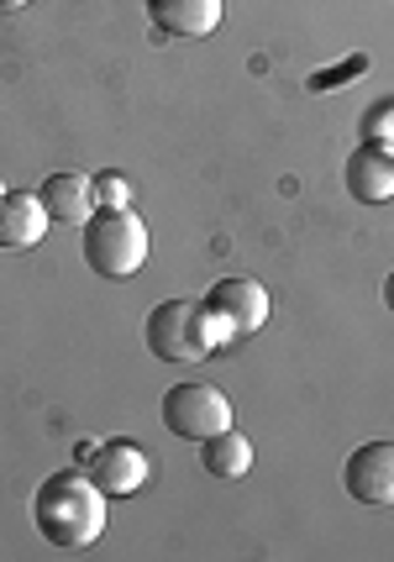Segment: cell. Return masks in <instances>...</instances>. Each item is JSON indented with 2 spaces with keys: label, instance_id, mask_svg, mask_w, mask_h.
Returning a JSON list of instances; mask_svg holds the SVG:
<instances>
[{
  "label": "cell",
  "instance_id": "1",
  "mask_svg": "<svg viewBox=\"0 0 394 562\" xmlns=\"http://www.w3.org/2000/svg\"><path fill=\"white\" fill-rule=\"evenodd\" d=\"M32 520H37V531L48 537V547L85 552V547H95L100 531H105V494L90 484V473L58 468V473H48V479L37 484V494H32Z\"/></svg>",
  "mask_w": 394,
  "mask_h": 562
},
{
  "label": "cell",
  "instance_id": "2",
  "mask_svg": "<svg viewBox=\"0 0 394 562\" xmlns=\"http://www.w3.org/2000/svg\"><path fill=\"white\" fill-rule=\"evenodd\" d=\"M79 247H85V263L100 273V279H132L148 258V226L132 205H95L85 216V232H79Z\"/></svg>",
  "mask_w": 394,
  "mask_h": 562
},
{
  "label": "cell",
  "instance_id": "3",
  "mask_svg": "<svg viewBox=\"0 0 394 562\" xmlns=\"http://www.w3.org/2000/svg\"><path fill=\"white\" fill-rule=\"evenodd\" d=\"M143 337H148V352L164 358V363H200V358L216 352V331H211V316H205L200 300H164V305H153Z\"/></svg>",
  "mask_w": 394,
  "mask_h": 562
},
{
  "label": "cell",
  "instance_id": "4",
  "mask_svg": "<svg viewBox=\"0 0 394 562\" xmlns=\"http://www.w3.org/2000/svg\"><path fill=\"white\" fill-rule=\"evenodd\" d=\"M205 316H211V331H216V347L222 342H243V337H258L269 326L273 300L258 279H222L205 290Z\"/></svg>",
  "mask_w": 394,
  "mask_h": 562
},
{
  "label": "cell",
  "instance_id": "5",
  "mask_svg": "<svg viewBox=\"0 0 394 562\" xmlns=\"http://www.w3.org/2000/svg\"><path fill=\"white\" fill-rule=\"evenodd\" d=\"M158 416H164V426H169L173 437L205 441L232 426V400H226L216 384H205V379H184V384H173V390L164 394Z\"/></svg>",
  "mask_w": 394,
  "mask_h": 562
},
{
  "label": "cell",
  "instance_id": "6",
  "mask_svg": "<svg viewBox=\"0 0 394 562\" xmlns=\"http://www.w3.org/2000/svg\"><path fill=\"white\" fill-rule=\"evenodd\" d=\"M85 473H90V484H95L105 499H126V494H137L148 484V452L137 447V441H95L90 447V458H85Z\"/></svg>",
  "mask_w": 394,
  "mask_h": 562
},
{
  "label": "cell",
  "instance_id": "7",
  "mask_svg": "<svg viewBox=\"0 0 394 562\" xmlns=\"http://www.w3.org/2000/svg\"><path fill=\"white\" fill-rule=\"evenodd\" d=\"M347 195L358 200V205H384L394 200V143L384 137H369L363 147H352V158H347Z\"/></svg>",
  "mask_w": 394,
  "mask_h": 562
},
{
  "label": "cell",
  "instance_id": "8",
  "mask_svg": "<svg viewBox=\"0 0 394 562\" xmlns=\"http://www.w3.org/2000/svg\"><path fill=\"white\" fill-rule=\"evenodd\" d=\"M342 484L358 505H394V441L358 447L342 468Z\"/></svg>",
  "mask_w": 394,
  "mask_h": 562
},
{
  "label": "cell",
  "instance_id": "9",
  "mask_svg": "<svg viewBox=\"0 0 394 562\" xmlns=\"http://www.w3.org/2000/svg\"><path fill=\"white\" fill-rule=\"evenodd\" d=\"M48 205L32 195V190H5L0 195V247L5 252H32L48 232Z\"/></svg>",
  "mask_w": 394,
  "mask_h": 562
},
{
  "label": "cell",
  "instance_id": "10",
  "mask_svg": "<svg viewBox=\"0 0 394 562\" xmlns=\"http://www.w3.org/2000/svg\"><path fill=\"white\" fill-rule=\"evenodd\" d=\"M148 16L169 37H211L222 26V0H148Z\"/></svg>",
  "mask_w": 394,
  "mask_h": 562
},
{
  "label": "cell",
  "instance_id": "11",
  "mask_svg": "<svg viewBox=\"0 0 394 562\" xmlns=\"http://www.w3.org/2000/svg\"><path fill=\"white\" fill-rule=\"evenodd\" d=\"M37 200L48 205V216L79 221V226H85V216L95 211V184H90L79 169H64V173H48V179H43Z\"/></svg>",
  "mask_w": 394,
  "mask_h": 562
},
{
  "label": "cell",
  "instance_id": "12",
  "mask_svg": "<svg viewBox=\"0 0 394 562\" xmlns=\"http://www.w3.org/2000/svg\"><path fill=\"white\" fill-rule=\"evenodd\" d=\"M200 463H205V473H216V479H243L247 468H252V441L226 426V431L200 441Z\"/></svg>",
  "mask_w": 394,
  "mask_h": 562
},
{
  "label": "cell",
  "instance_id": "13",
  "mask_svg": "<svg viewBox=\"0 0 394 562\" xmlns=\"http://www.w3.org/2000/svg\"><path fill=\"white\" fill-rule=\"evenodd\" d=\"M358 74H369V53H352L337 69H316L311 74V90H342L347 79H358Z\"/></svg>",
  "mask_w": 394,
  "mask_h": 562
},
{
  "label": "cell",
  "instance_id": "14",
  "mask_svg": "<svg viewBox=\"0 0 394 562\" xmlns=\"http://www.w3.org/2000/svg\"><path fill=\"white\" fill-rule=\"evenodd\" d=\"M90 184H95V205H132V184L116 179V173H100Z\"/></svg>",
  "mask_w": 394,
  "mask_h": 562
},
{
  "label": "cell",
  "instance_id": "15",
  "mask_svg": "<svg viewBox=\"0 0 394 562\" xmlns=\"http://www.w3.org/2000/svg\"><path fill=\"white\" fill-rule=\"evenodd\" d=\"M384 300H390V311H394V269H390V279H384Z\"/></svg>",
  "mask_w": 394,
  "mask_h": 562
},
{
  "label": "cell",
  "instance_id": "16",
  "mask_svg": "<svg viewBox=\"0 0 394 562\" xmlns=\"http://www.w3.org/2000/svg\"><path fill=\"white\" fill-rule=\"evenodd\" d=\"M26 0H0V11H22Z\"/></svg>",
  "mask_w": 394,
  "mask_h": 562
},
{
  "label": "cell",
  "instance_id": "17",
  "mask_svg": "<svg viewBox=\"0 0 394 562\" xmlns=\"http://www.w3.org/2000/svg\"><path fill=\"white\" fill-rule=\"evenodd\" d=\"M390 122H394V116H390ZM384 143H394V126H390V132H384Z\"/></svg>",
  "mask_w": 394,
  "mask_h": 562
},
{
  "label": "cell",
  "instance_id": "18",
  "mask_svg": "<svg viewBox=\"0 0 394 562\" xmlns=\"http://www.w3.org/2000/svg\"><path fill=\"white\" fill-rule=\"evenodd\" d=\"M0 195H5V190H0Z\"/></svg>",
  "mask_w": 394,
  "mask_h": 562
}]
</instances>
